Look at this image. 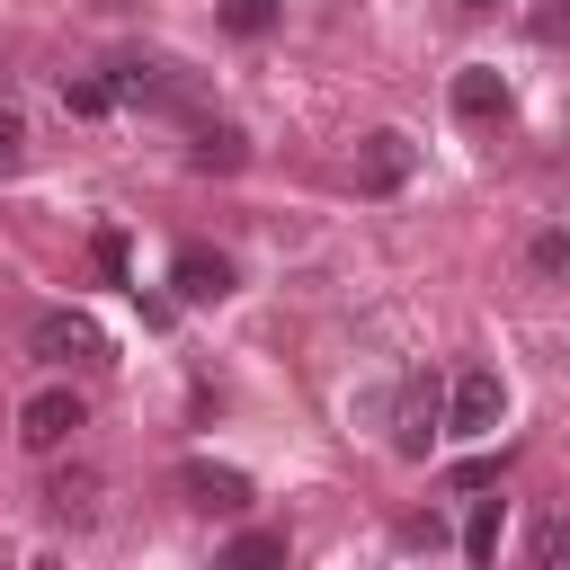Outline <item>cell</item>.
<instances>
[{
  "label": "cell",
  "instance_id": "1",
  "mask_svg": "<svg viewBox=\"0 0 570 570\" xmlns=\"http://www.w3.org/2000/svg\"><path fill=\"white\" fill-rule=\"evenodd\" d=\"M27 356H45V365H107V330H98L89 312L53 303V312H36V330H27Z\"/></svg>",
  "mask_w": 570,
  "mask_h": 570
},
{
  "label": "cell",
  "instance_id": "2",
  "mask_svg": "<svg viewBox=\"0 0 570 570\" xmlns=\"http://www.w3.org/2000/svg\"><path fill=\"white\" fill-rule=\"evenodd\" d=\"M499 419H508V383H499V365H463L454 392H445V428H454V436H499Z\"/></svg>",
  "mask_w": 570,
  "mask_h": 570
},
{
  "label": "cell",
  "instance_id": "3",
  "mask_svg": "<svg viewBox=\"0 0 570 570\" xmlns=\"http://www.w3.org/2000/svg\"><path fill=\"white\" fill-rule=\"evenodd\" d=\"M71 428H89V410H80V392H71V383H53V392H27V401H18V445H27V454H62V445H71Z\"/></svg>",
  "mask_w": 570,
  "mask_h": 570
},
{
  "label": "cell",
  "instance_id": "4",
  "mask_svg": "<svg viewBox=\"0 0 570 570\" xmlns=\"http://www.w3.org/2000/svg\"><path fill=\"white\" fill-rule=\"evenodd\" d=\"M169 481H178V499H187L196 517H249V499H258V490H249V472H232V463H205V454H187Z\"/></svg>",
  "mask_w": 570,
  "mask_h": 570
},
{
  "label": "cell",
  "instance_id": "5",
  "mask_svg": "<svg viewBox=\"0 0 570 570\" xmlns=\"http://www.w3.org/2000/svg\"><path fill=\"white\" fill-rule=\"evenodd\" d=\"M107 89H116L125 107H169V116L196 107V71H178V62H116Z\"/></svg>",
  "mask_w": 570,
  "mask_h": 570
},
{
  "label": "cell",
  "instance_id": "6",
  "mask_svg": "<svg viewBox=\"0 0 570 570\" xmlns=\"http://www.w3.org/2000/svg\"><path fill=\"white\" fill-rule=\"evenodd\" d=\"M436 428H445V392H436V374H410L401 383V410H392V454L419 463L436 445Z\"/></svg>",
  "mask_w": 570,
  "mask_h": 570
},
{
  "label": "cell",
  "instance_id": "7",
  "mask_svg": "<svg viewBox=\"0 0 570 570\" xmlns=\"http://www.w3.org/2000/svg\"><path fill=\"white\" fill-rule=\"evenodd\" d=\"M410 169H419V142H410V134H392V125H383V134H365V142H356V187H365V196H392Z\"/></svg>",
  "mask_w": 570,
  "mask_h": 570
},
{
  "label": "cell",
  "instance_id": "8",
  "mask_svg": "<svg viewBox=\"0 0 570 570\" xmlns=\"http://www.w3.org/2000/svg\"><path fill=\"white\" fill-rule=\"evenodd\" d=\"M169 294H178V303H223V294H232V258L187 240V249L169 258Z\"/></svg>",
  "mask_w": 570,
  "mask_h": 570
},
{
  "label": "cell",
  "instance_id": "9",
  "mask_svg": "<svg viewBox=\"0 0 570 570\" xmlns=\"http://www.w3.org/2000/svg\"><path fill=\"white\" fill-rule=\"evenodd\" d=\"M454 116H463V125H499V116H508V80H499L490 62L454 71Z\"/></svg>",
  "mask_w": 570,
  "mask_h": 570
},
{
  "label": "cell",
  "instance_id": "10",
  "mask_svg": "<svg viewBox=\"0 0 570 570\" xmlns=\"http://www.w3.org/2000/svg\"><path fill=\"white\" fill-rule=\"evenodd\" d=\"M98 490H107V481H98L89 463H71V472H53V481H45V508H53L62 525H89V517H98Z\"/></svg>",
  "mask_w": 570,
  "mask_h": 570
},
{
  "label": "cell",
  "instance_id": "11",
  "mask_svg": "<svg viewBox=\"0 0 570 570\" xmlns=\"http://www.w3.org/2000/svg\"><path fill=\"white\" fill-rule=\"evenodd\" d=\"M187 160H196V169H223V178H232V169L249 160V142H240V125H196Z\"/></svg>",
  "mask_w": 570,
  "mask_h": 570
},
{
  "label": "cell",
  "instance_id": "12",
  "mask_svg": "<svg viewBox=\"0 0 570 570\" xmlns=\"http://www.w3.org/2000/svg\"><path fill=\"white\" fill-rule=\"evenodd\" d=\"M499 525H508V508L481 499V508L463 517V561H499Z\"/></svg>",
  "mask_w": 570,
  "mask_h": 570
},
{
  "label": "cell",
  "instance_id": "13",
  "mask_svg": "<svg viewBox=\"0 0 570 570\" xmlns=\"http://www.w3.org/2000/svg\"><path fill=\"white\" fill-rule=\"evenodd\" d=\"M223 561H232V570H276V561H285V534H232Z\"/></svg>",
  "mask_w": 570,
  "mask_h": 570
},
{
  "label": "cell",
  "instance_id": "14",
  "mask_svg": "<svg viewBox=\"0 0 570 570\" xmlns=\"http://www.w3.org/2000/svg\"><path fill=\"white\" fill-rule=\"evenodd\" d=\"M525 258H534V276H561V285H570V232H534Z\"/></svg>",
  "mask_w": 570,
  "mask_h": 570
},
{
  "label": "cell",
  "instance_id": "15",
  "mask_svg": "<svg viewBox=\"0 0 570 570\" xmlns=\"http://www.w3.org/2000/svg\"><path fill=\"white\" fill-rule=\"evenodd\" d=\"M223 27L232 36H267L276 27V0H223Z\"/></svg>",
  "mask_w": 570,
  "mask_h": 570
},
{
  "label": "cell",
  "instance_id": "16",
  "mask_svg": "<svg viewBox=\"0 0 570 570\" xmlns=\"http://www.w3.org/2000/svg\"><path fill=\"white\" fill-rule=\"evenodd\" d=\"M62 107H71V116H107L116 89H107V80H62Z\"/></svg>",
  "mask_w": 570,
  "mask_h": 570
},
{
  "label": "cell",
  "instance_id": "17",
  "mask_svg": "<svg viewBox=\"0 0 570 570\" xmlns=\"http://www.w3.org/2000/svg\"><path fill=\"white\" fill-rule=\"evenodd\" d=\"M9 169H27V125L0 107V178H9Z\"/></svg>",
  "mask_w": 570,
  "mask_h": 570
},
{
  "label": "cell",
  "instance_id": "18",
  "mask_svg": "<svg viewBox=\"0 0 570 570\" xmlns=\"http://www.w3.org/2000/svg\"><path fill=\"white\" fill-rule=\"evenodd\" d=\"M534 561H570V517H552V525H534Z\"/></svg>",
  "mask_w": 570,
  "mask_h": 570
},
{
  "label": "cell",
  "instance_id": "19",
  "mask_svg": "<svg viewBox=\"0 0 570 570\" xmlns=\"http://www.w3.org/2000/svg\"><path fill=\"white\" fill-rule=\"evenodd\" d=\"M89 249H98V276H116V285H125V232H98Z\"/></svg>",
  "mask_w": 570,
  "mask_h": 570
},
{
  "label": "cell",
  "instance_id": "20",
  "mask_svg": "<svg viewBox=\"0 0 570 570\" xmlns=\"http://www.w3.org/2000/svg\"><path fill=\"white\" fill-rule=\"evenodd\" d=\"M534 36L561 45V36H570V0H543V9H534Z\"/></svg>",
  "mask_w": 570,
  "mask_h": 570
},
{
  "label": "cell",
  "instance_id": "21",
  "mask_svg": "<svg viewBox=\"0 0 570 570\" xmlns=\"http://www.w3.org/2000/svg\"><path fill=\"white\" fill-rule=\"evenodd\" d=\"M463 9H499V0H463Z\"/></svg>",
  "mask_w": 570,
  "mask_h": 570
},
{
  "label": "cell",
  "instance_id": "22",
  "mask_svg": "<svg viewBox=\"0 0 570 570\" xmlns=\"http://www.w3.org/2000/svg\"><path fill=\"white\" fill-rule=\"evenodd\" d=\"M0 89H9V80H0Z\"/></svg>",
  "mask_w": 570,
  "mask_h": 570
}]
</instances>
